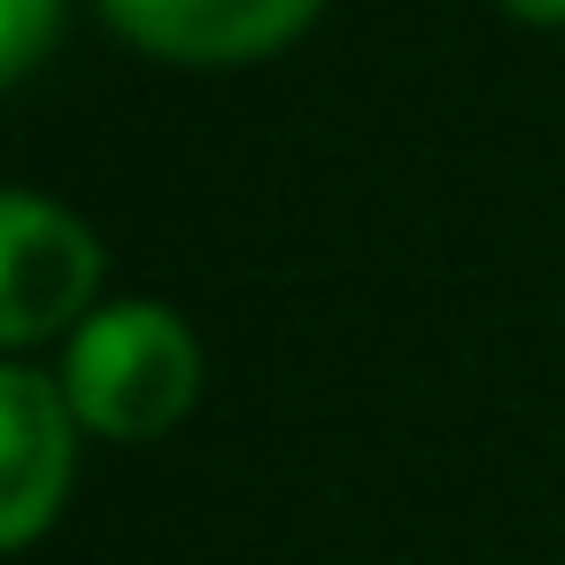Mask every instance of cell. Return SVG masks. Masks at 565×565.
<instances>
[{
	"label": "cell",
	"instance_id": "cell-1",
	"mask_svg": "<svg viewBox=\"0 0 565 565\" xmlns=\"http://www.w3.org/2000/svg\"><path fill=\"white\" fill-rule=\"evenodd\" d=\"M202 349L163 302H102L63 349V395L86 434L156 441L194 411Z\"/></svg>",
	"mask_w": 565,
	"mask_h": 565
},
{
	"label": "cell",
	"instance_id": "cell-2",
	"mask_svg": "<svg viewBox=\"0 0 565 565\" xmlns=\"http://www.w3.org/2000/svg\"><path fill=\"white\" fill-rule=\"evenodd\" d=\"M102 295V241L78 210L0 186V349L78 333Z\"/></svg>",
	"mask_w": 565,
	"mask_h": 565
},
{
	"label": "cell",
	"instance_id": "cell-5",
	"mask_svg": "<svg viewBox=\"0 0 565 565\" xmlns=\"http://www.w3.org/2000/svg\"><path fill=\"white\" fill-rule=\"evenodd\" d=\"M55 24H63V0H0V86H17L55 47Z\"/></svg>",
	"mask_w": 565,
	"mask_h": 565
},
{
	"label": "cell",
	"instance_id": "cell-3",
	"mask_svg": "<svg viewBox=\"0 0 565 565\" xmlns=\"http://www.w3.org/2000/svg\"><path fill=\"white\" fill-rule=\"evenodd\" d=\"M78 465V411L63 380L0 364V550H24L55 526Z\"/></svg>",
	"mask_w": 565,
	"mask_h": 565
},
{
	"label": "cell",
	"instance_id": "cell-6",
	"mask_svg": "<svg viewBox=\"0 0 565 565\" xmlns=\"http://www.w3.org/2000/svg\"><path fill=\"white\" fill-rule=\"evenodd\" d=\"M519 24H565V0H503Z\"/></svg>",
	"mask_w": 565,
	"mask_h": 565
},
{
	"label": "cell",
	"instance_id": "cell-4",
	"mask_svg": "<svg viewBox=\"0 0 565 565\" xmlns=\"http://www.w3.org/2000/svg\"><path fill=\"white\" fill-rule=\"evenodd\" d=\"M326 0H102V17L156 63L233 71L295 47Z\"/></svg>",
	"mask_w": 565,
	"mask_h": 565
}]
</instances>
